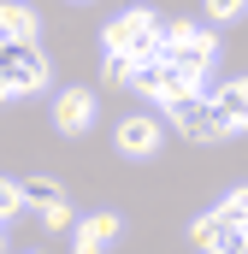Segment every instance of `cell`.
<instances>
[{"label":"cell","instance_id":"1","mask_svg":"<svg viewBox=\"0 0 248 254\" xmlns=\"http://www.w3.org/2000/svg\"><path fill=\"white\" fill-rule=\"evenodd\" d=\"M160 60L172 65V71H184V77H195V83H207V71H213V60H219V42H213V30L178 18V24H166Z\"/></svg>","mask_w":248,"mask_h":254},{"label":"cell","instance_id":"2","mask_svg":"<svg viewBox=\"0 0 248 254\" xmlns=\"http://www.w3.org/2000/svg\"><path fill=\"white\" fill-rule=\"evenodd\" d=\"M160 42H166V24H160L148 6L119 12V18L107 24V36H101V48H107V54H124V60H154Z\"/></svg>","mask_w":248,"mask_h":254},{"label":"cell","instance_id":"3","mask_svg":"<svg viewBox=\"0 0 248 254\" xmlns=\"http://www.w3.org/2000/svg\"><path fill=\"white\" fill-rule=\"evenodd\" d=\"M48 89V60L36 42H0V101Z\"/></svg>","mask_w":248,"mask_h":254},{"label":"cell","instance_id":"4","mask_svg":"<svg viewBox=\"0 0 248 254\" xmlns=\"http://www.w3.org/2000/svg\"><path fill=\"white\" fill-rule=\"evenodd\" d=\"M189 243L201 254H248V231L231 225V219H219V213H201V219L189 225Z\"/></svg>","mask_w":248,"mask_h":254},{"label":"cell","instance_id":"5","mask_svg":"<svg viewBox=\"0 0 248 254\" xmlns=\"http://www.w3.org/2000/svg\"><path fill=\"white\" fill-rule=\"evenodd\" d=\"M113 142H119L124 160H154V154H160V142H166V130H160L154 113H130V119H119Z\"/></svg>","mask_w":248,"mask_h":254},{"label":"cell","instance_id":"6","mask_svg":"<svg viewBox=\"0 0 248 254\" xmlns=\"http://www.w3.org/2000/svg\"><path fill=\"white\" fill-rule=\"evenodd\" d=\"M124 219L119 213H89V219H77V231H71V254H107L119 243Z\"/></svg>","mask_w":248,"mask_h":254},{"label":"cell","instance_id":"7","mask_svg":"<svg viewBox=\"0 0 248 254\" xmlns=\"http://www.w3.org/2000/svg\"><path fill=\"white\" fill-rule=\"evenodd\" d=\"M207 107H213V119L231 130H248V77H231V83H219L213 95H207Z\"/></svg>","mask_w":248,"mask_h":254},{"label":"cell","instance_id":"8","mask_svg":"<svg viewBox=\"0 0 248 254\" xmlns=\"http://www.w3.org/2000/svg\"><path fill=\"white\" fill-rule=\"evenodd\" d=\"M172 125L184 130L189 142H219V136H225V125H219L213 107H207V95H189L184 107H172Z\"/></svg>","mask_w":248,"mask_h":254},{"label":"cell","instance_id":"9","mask_svg":"<svg viewBox=\"0 0 248 254\" xmlns=\"http://www.w3.org/2000/svg\"><path fill=\"white\" fill-rule=\"evenodd\" d=\"M89 125H95V95H89V89H60V101H54V130L83 136Z\"/></svg>","mask_w":248,"mask_h":254},{"label":"cell","instance_id":"10","mask_svg":"<svg viewBox=\"0 0 248 254\" xmlns=\"http://www.w3.org/2000/svg\"><path fill=\"white\" fill-rule=\"evenodd\" d=\"M42 36V18L30 0H0V42H36Z\"/></svg>","mask_w":248,"mask_h":254},{"label":"cell","instance_id":"11","mask_svg":"<svg viewBox=\"0 0 248 254\" xmlns=\"http://www.w3.org/2000/svg\"><path fill=\"white\" fill-rule=\"evenodd\" d=\"M166 83H172V65L160 60V54H154V60H136V65H130V89H136V95L160 101V95H166Z\"/></svg>","mask_w":248,"mask_h":254},{"label":"cell","instance_id":"12","mask_svg":"<svg viewBox=\"0 0 248 254\" xmlns=\"http://www.w3.org/2000/svg\"><path fill=\"white\" fill-rule=\"evenodd\" d=\"M65 190L54 178H24V207H36V213H48V207H60Z\"/></svg>","mask_w":248,"mask_h":254},{"label":"cell","instance_id":"13","mask_svg":"<svg viewBox=\"0 0 248 254\" xmlns=\"http://www.w3.org/2000/svg\"><path fill=\"white\" fill-rule=\"evenodd\" d=\"M213 213H219V219H231V225H243V231H248V190H231L225 201H219V207H213Z\"/></svg>","mask_w":248,"mask_h":254},{"label":"cell","instance_id":"14","mask_svg":"<svg viewBox=\"0 0 248 254\" xmlns=\"http://www.w3.org/2000/svg\"><path fill=\"white\" fill-rule=\"evenodd\" d=\"M18 213H24V184L0 178V225H6V219H18Z\"/></svg>","mask_w":248,"mask_h":254},{"label":"cell","instance_id":"15","mask_svg":"<svg viewBox=\"0 0 248 254\" xmlns=\"http://www.w3.org/2000/svg\"><path fill=\"white\" fill-rule=\"evenodd\" d=\"M243 12H248V0H207V18L213 24H237Z\"/></svg>","mask_w":248,"mask_h":254},{"label":"cell","instance_id":"16","mask_svg":"<svg viewBox=\"0 0 248 254\" xmlns=\"http://www.w3.org/2000/svg\"><path fill=\"white\" fill-rule=\"evenodd\" d=\"M130 65H136V60H124V54H107V60H101V77H107V83H130Z\"/></svg>","mask_w":248,"mask_h":254},{"label":"cell","instance_id":"17","mask_svg":"<svg viewBox=\"0 0 248 254\" xmlns=\"http://www.w3.org/2000/svg\"><path fill=\"white\" fill-rule=\"evenodd\" d=\"M42 225H48V231H65V225H71V201H60V207H48V213H42Z\"/></svg>","mask_w":248,"mask_h":254},{"label":"cell","instance_id":"18","mask_svg":"<svg viewBox=\"0 0 248 254\" xmlns=\"http://www.w3.org/2000/svg\"><path fill=\"white\" fill-rule=\"evenodd\" d=\"M0 254H6V231H0Z\"/></svg>","mask_w":248,"mask_h":254},{"label":"cell","instance_id":"19","mask_svg":"<svg viewBox=\"0 0 248 254\" xmlns=\"http://www.w3.org/2000/svg\"><path fill=\"white\" fill-rule=\"evenodd\" d=\"M30 254H42V249H30Z\"/></svg>","mask_w":248,"mask_h":254}]
</instances>
